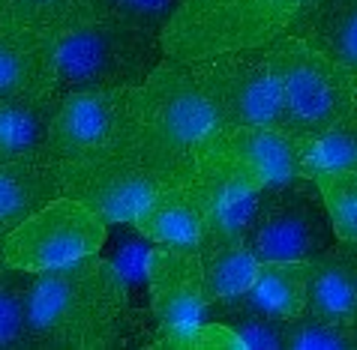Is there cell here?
<instances>
[{"instance_id":"26","label":"cell","mask_w":357,"mask_h":350,"mask_svg":"<svg viewBox=\"0 0 357 350\" xmlns=\"http://www.w3.org/2000/svg\"><path fill=\"white\" fill-rule=\"evenodd\" d=\"M186 350H243L241 338L234 335V329L222 321H202L192 335Z\"/></svg>"},{"instance_id":"11","label":"cell","mask_w":357,"mask_h":350,"mask_svg":"<svg viewBox=\"0 0 357 350\" xmlns=\"http://www.w3.org/2000/svg\"><path fill=\"white\" fill-rule=\"evenodd\" d=\"M202 75L211 90L222 129L234 126H276L282 129L280 90L264 66L259 48L231 51L202 60Z\"/></svg>"},{"instance_id":"9","label":"cell","mask_w":357,"mask_h":350,"mask_svg":"<svg viewBox=\"0 0 357 350\" xmlns=\"http://www.w3.org/2000/svg\"><path fill=\"white\" fill-rule=\"evenodd\" d=\"M151 96V132L177 153L195 156L222 129L198 63L162 57L144 81Z\"/></svg>"},{"instance_id":"22","label":"cell","mask_w":357,"mask_h":350,"mask_svg":"<svg viewBox=\"0 0 357 350\" xmlns=\"http://www.w3.org/2000/svg\"><path fill=\"white\" fill-rule=\"evenodd\" d=\"M33 273L3 267L0 273V350H33L31 324H27V296Z\"/></svg>"},{"instance_id":"6","label":"cell","mask_w":357,"mask_h":350,"mask_svg":"<svg viewBox=\"0 0 357 350\" xmlns=\"http://www.w3.org/2000/svg\"><path fill=\"white\" fill-rule=\"evenodd\" d=\"M144 135H151V96L144 84L66 93L52 120L45 162L91 156Z\"/></svg>"},{"instance_id":"15","label":"cell","mask_w":357,"mask_h":350,"mask_svg":"<svg viewBox=\"0 0 357 350\" xmlns=\"http://www.w3.org/2000/svg\"><path fill=\"white\" fill-rule=\"evenodd\" d=\"M198 264H202L207 303L243 296L259 269V261L243 237L207 225L202 228V239H198Z\"/></svg>"},{"instance_id":"3","label":"cell","mask_w":357,"mask_h":350,"mask_svg":"<svg viewBox=\"0 0 357 350\" xmlns=\"http://www.w3.org/2000/svg\"><path fill=\"white\" fill-rule=\"evenodd\" d=\"M271 69L282 105V129L301 141L354 120L357 75L345 72L310 42L289 33L273 36L259 48Z\"/></svg>"},{"instance_id":"17","label":"cell","mask_w":357,"mask_h":350,"mask_svg":"<svg viewBox=\"0 0 357 350\" xmlns=\"http://www.w3.org/2000/svg\"><path fill=\"white\" fill-rule=\"evenodd\" d=\"M61 96L0 102V165L45 162L48 132Z\"/></svg>"},{"instance_id":"24","label":"cell","mask_w":357,"mask_h":350,"mask_svg":"<svg viewBox=\"0 0 357 350\" xmlns=\"http://www.w3.org/2000/svg\"><path fill=\"white\" fill-rule=\"evenodd\" d=\"M303 165H306V177L319 171H354L357 168L354 120L303 141Z\"/></svg>"},{"instance_id":"1","label":"cell","mask_w":357,"mask_h":350,"mask_svg":"<svg viewBox=\"0 0 357 350\" xmlns=\"http://www.w3.org/2000/svg\"><path fill=\"white\" fill-rule=\"evenodd\" d=\"M27 324L33 350H108L142 342L130 285L102 255L33 273Z\"/></svg>"},{"instance_id":"21","label":"cell","mask_w":357,"mask_h":350,"mask_svg":"<svg viewBox=\"0 0 357 350\" xmlns=\"http://www.w3.org/2000/svg\"><path fill=\"white\" fill-rule=\"evenodd\" d=\"M312 186L321 198V207L331 218L336 243L354 248L357 239V168L354 171H319Z\"/></svg>"},{"instance_id":"18","label":"cell","mask_w":357,"mask_h":350,"mask_svg":"<svg viewBox=\"0 0 357 350\" xmlns=\"http://www.w3.org/2000/svg\"><path fill=\"white\" fill-rule=\"evenodd\" d=\"M54 198H61V189L48 162L0 165V239Z\"/></svg>"},{"instance_id":"7","label":"cell","mask_w":357,"mask_h":350,"mask_svg":"<svg viewBox=\"0 0 357 350\" xmlns=\"http://www.w3.org/2000/svg\"><path fill=\"white\" fill-rule=\"evenodd\" d=\"M243 239L255 261H312L336 246L312 180L267 189Z\"/></svg>"},{"instance_id":"5","label":"cell","mask_w":357,"mask_h":350,"mask_svg":"<svg viewBox=\"0 0 357 350\" xmlns=\"http://www.w3.org/2000/svg\"><path fill=\"white\" fill-rule=\"evenodd\" d=\"M160 39L117 18L96 15L57 36L54 93L138 87L160 66Z\"/></svg>"},{"instance_id":"20","label":"cell","mask_w":357,"mask_h":350,"mask_svg":"<svg viewBox=\"0 0 357 350\" xmlns=\"http://www.w3.org/2000/svg\"><path fill=\"white\" fill-rule=\"evenodd\" d=\"M96 15V0H0L3 22L48 36H63L66 30L91 22Z\"/></svg>"},{"instance_id":"12","label":"cell","mask_w":357,"mask_h":350,"mask_svg":"<svg viewBox=\"0 0 357 350\" xmlns=\"http://www.w3.org/2000/svg\"><path fill=\"white\" fill-rule=\"evenodd\" d=\"M222 153L250 174L264 192L289 183H301L306 177L303 141L276 126H234L216 135Z\"/></svg>"},{"instance_id":"16","label":"cell","mask_w":357,"mask_h":350,"mask_svg":"<svg viewBox=\"0 0 357 350\" xmlns=\"http://www.w3.org/2000/svg\"><path fill=\"white\" fill-rule=\"evenodd\" d=\"M306 312L324 321L354 326L357 317V269L354 248L336 243L331 252L312 257L310 285H306Z\"/></svg>"},{"instance_id":"2","label":"cell","mask_w":357,"mask_h":350,"mask_svg":"<svg viewBox=\"0 0 357 350\" xmlns=\"http://www.w3.org/2000/svg\"><path fill=\"white\" fill-rule=\"evenodd\" d=\"M48 165L61 195L82 201L105 225H130L156 192L190 183L195 174V156L177 153L153 132L91 156Z\"/></svg>"},{"instance_id":"19","label":"cell","mask_w":357,"mask_h":350,"mask_svg":"<svg viewBox=\"0 0 357 350\" xmlns=\"http://www.w3.org/2000/svg\"><path fill=\"white\" fill-rule=\"evenodd\" d=\"M312 261H259L255 278L243 299L261 315L291 321L306 312V285Z\"/></svg>"},{"instance_id":"8","label":"cell","mask_w":357,"mask_h":350,"mask_svg":"<svg viewBox=\"0 0 357 350\" xmlns=\"http://www.w3.org/2000/svg\"><path fill=\"white\" fill-rule=\"evenodd\" d=\"M105 239L108 225L102 218L82 201L61 195L3 237V261L6 267L39 273L99 255Z\"/></svg>"},{"instance_id":"25","label":"cell","mask_w":357,"mask_h":350,"mask_svg":"<svg viewBox=\"0 0 357 350\" xmlns=\"http://www.w3.org/2000/svg\"><path fill=\"white\" fill-rule=\"evenodd\" d=\"M181 3L183 0H96V9L99 15L117 18V22L138 27L160 39L162 27L168 24V18L174 15V9Z\"/></svg>"},{"instance_id":"10","label":"cell","mask_w":357,"mask_h":350,"mask_svg":"<svg viewBox=\"0 0 357 350\" xmlns=\"http://www.w3.org/2000/svg\"><path fill=\"white\" fill-rule=\"evenodd\" d=\"M144 285L156 324V335L147 342V347L186 350L192 329L207 321V296L198 255L153 243L144 257Z\"/></svg>"},{"instance_id":"27","label":"cell","mask_w":357,"mask_h":350,"mask_svg":"<svg viewBox=\"0 0 357 350\" xmlns=\"http://www.w3.org/2000/svg\"><path fill=\"white\" fill-rule=\"evenodd\" d=\"M3 267H6V261H3V239H0V273H3Z\"/></svg>"},{"instance_id":"23","label":"cell","mask_w":357,"mask_h":350,"mask_svg":"<svg viewBox=\"0 0 357 350\" xmlns=\"http://www.w3.org/2000/svg\"><path fill=\"white\" fill-rule=\"evenodd\" d=\"M354 350L357 329L349 324L324 321L319 315H297L282 321V350Z\"/></svg>"},{"instance_id":"13","label":"cell","mask_w":357,"mask_h":350,"mask_svg":"<svg viewBox=\"0 0 357 350\" xmlns=\"http://www.w3.org/2000/svg\"><path fill=\"white\" fill-rule=\"evenodd\" d=\"M57 81V36L0 18V102L45 99Z\"/></svg>"},{"instance_id":"14","label":"cell","mask_w":357,"mask_h":350,"mask_svg":"<svg viewBox=\"0 0 357 350\" xmlns=\"http://www.w3.org/2000/svg\"><path fill=\"white\" fill-rule=\"evenodd\" d=\"M130 225L156 246H172V248H181V252L198 255L204 213L192 183H181L156 192L151 201L138 209Z\"/></svg>"},{"instance_id":"4","label":"cell","mask_w":357,"mask_h":350,"mask_svg":"<svg viewBox=\"0 0 357 350\" xmlns=\"http://www.w3.org/2000/svg\"><path fill=\"white\" fill-rule=\"evenodd\" d=\"M303 0H183L160 33L162 57L177 63L261 48L280 36Z\"/></svg>"}]
</instances>
